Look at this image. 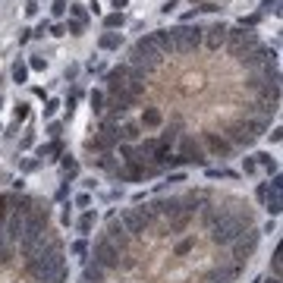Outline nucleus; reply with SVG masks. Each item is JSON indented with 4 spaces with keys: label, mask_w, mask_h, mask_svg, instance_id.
I'll return each instance as SVG.
<instances>
[{
    "label": "nucleus",
    "mask_w": 283,
    "mask_h": 283,
    "mask_svg": "<svg viewBox=\"0 0 283 283\" xmlns=\"http://www.w3.org/2000/svg\"><path fill=\"white\" fill-rule=\"evenodd\" d=\"M88 261H94V264H101L104 270H107V274H110V270H116V267H120V258H123V252L120 249H116V245L107 239V236H98V239H94L91 245H88Z\"/></svg>",
    "instance_id": "obj_1"
},
{
    "label": "nucleus",
    "mask_w": 283,
    "mask_h": 283,
    "mask_svg": "<svg viewBox=\"0 0 283 283\" xmlns=\"http://www.w3.org/2000/svg\"><path fill=\"white\" fill-rule=\"evenodd\" d=\"M202 38H205V29L202 26H176L173 29V54H195L202 47Z\"/></svg>",
    "instance_id": "obj_2"
},
{
    "label": "nucleus",
    "mask_w": 283,
    "mask_h": 283,
    "mask_svg": "<svg viewBox=\"0 0 283 283\" xmlns=\"http://www.w3.org/2000/svg\"><path fill=\"white\" fill-rule=\"evenodd\" d=\"M258 242H261V233H258V227H249L239 239L230 242V252H233V261L239 264H249V258L258 252Z\"/></svg>",
    "instance_id": "obj_3"
},
{
    "label": "nucleus",
    "mask_w": 283,
    "mask_h": 283,
    "mask_svg": "<svg viewBox=\"0 0 283 283\" xmlns=\"http://www.w3.org/2000/svg\"><path fill=\"white\" fill-rule=\"evenodd\" d=\"M176 145H180V158H183L186 164H198V167H205V164H208L205 148L198 145L192 135H180V138H176Z\"/></svg>",
    "instance_id": "obj_4"
},
{
    "label": "nucleus",
    "mask_w": 283,
    "mask_h": 283,
    "mask_svg": "<svg viewBox=\"0 0 283 283\" xmlns=\"http://www.w3.org/2000/svg\"><path fill=\"white\" fill-rule=\"evenodd\" d=\"M205 145H208V151H211V155H214V158H220V161H223V158H230L233 151H236V148H233V145H230V142L223 138L220 132H205Z\"/></svg>",
    "instance_id": "obj_5"
},
{
    "label": "nucleus",
    "mask_w": 283,
    "mask_h": 283,
    "mask_svg": "<svg viewBox=\"0 0 283 283\" xmlns=\"http://www.w3.org/2000/svg\"><path fill=\"white\" fill-rule=\"evenodd\" d=\"M227 29H230V26H223V22H217V26L205 29L202 44L208 47V51H220V47H227Z\"/></svg>",
    "instance_id": "obj_6"
},
{
    "label": "nucleus",
    "mask_w": 283,
    "mask_h": 283,
    "mask_svg": "<svg viewBox=\"0 0 283 283\" xmlns=\"http://www.w3.org/2000/svg\"><path fill=\"white\" fill-rule=\"evenodd\" d=\"M280 189H283V180H280V176H274V180H270V186H267V198H264V208H267V214H270V217H277L280 211H283Z\"/></svg>",
    "instance_id": "obj_7"
},
{
    "label": "nucleus",
    "mask_w": 283,
    "mask_h": 283,
    "mask_svg": "<svg viewBox=\"0 0 283 283\" xmlns=\"http://www.w3.org/2000/svg\"><path fill=\"white\" fill-rule=\"evenodd\" d=\"M63 155V142L60 138H51V142H44V145H38V148H35V158H38V161H57V158H60Z\"/></svg>",
    "instance_id": "obj_8"
},
{
    "label": "nucleus",
    "mask_w": 283,
    "mask_h": 283,
    "mask_svg": "<svg viewBox=\"0 0 283 283\" xmlns=\"http://www.w3.org/2000/svg\"><path fill=\"white\" fill-rule=\"evenodd\" d=\"M192 220H195L192 214H176V217H170V220H164L161 227L167 230L170 236H180V233H186L189 227H192Z\"/></svg>",
    "instance_id": "obj_9"
},
{
    "label": "nucleus",
    "mask_w": 283,
    "mask_h": 283,
    "mask_svg": "<svg viewBox=\"0 0 283 283\" xmlns=\"http://www.w3.org/2000/svg\"><path fill=\"white\" fill-rule=\"evenodd\" d=\"M104 280H107V270L94 261H85V267H82V283H104Z\"/></svg>",
    "instance_id": "obj_10"
},
{
    "label": "nucleus",
    "mask_w": 283,
    "mask_h": 283,
    "mask_svg": "<svg viewBox=\"0 0 283 283\" xmlns=\"http://www.w3.org/2000/svg\"><path fill=\"white\" fill-rule=\"evenodd\" d=\"M138 126H142V129H158V126H164V113H161V107H145V110H142Z\"/></svg>",
    "instance_id": "obj_11"
},
{
    "label": "nucleus",
    "mask_w": 283,
    "mask_h": 283,
    "mask_svg": "<svg viewBox=\"0 0 283 283\" xmlns=\"http://www.w3.org/2000/svg\"><path fill=\"white\" fill-rule=\"evenodd\" d=\"M94 223H98V211L94 208H88V211H82V217L76 220V230L82 233V239H85V236L94 230Z\"/></svg>",
    "instance_id": "obj_12"
},
{
    "label": "nucleus",
    "mask_w": 283,
    "mask_h": 283,
    "mask_svg": "<svg viewBox=\"0 0 283 283\" xmlns=\"http://www.w3.org/2000/svg\"><path fill=\"white\" fill-rule=\"evenodd\" d=\"M120 44H123V35L120 32H104L101 38H98L101 51H120Z\"/></svg>",
    "instance_id": "obj_13"
},
{
    "label": "nucleus",
    "mask_w": 283,
    "mask_h": 283,
    "mask_svg": "<svg viewBox=\"0 0 283 283\" xmlns=\"http://www.w3.org/2000/svg\"><path fill=\"white\" fill-rule=\"evenodd\" d=\"M60 164H63L66 183H76V180H79V161H76L73 155H60Z\"/></svg>",
    "instance_id": "obj_14"
},
{
    "label": "nucleus",
    "mask_w": 283,
    "mask_h": 283,
    "mask_svg": "<svg viewBox=\"0 0 283 283\" xmlns=\"http://www.w3.org/2000/svg\"><path fill=\"white\" fill-rule=\"evenodd\" d=\"M255 164H258V167H264L270 176H277V158L270 155V151H258V155H255Z\"/></svg>",
    "instance_id": "obj_15"
},
{
    "label": "nucleus",
    "mask_w": 283,
    "mask_h": 283,
    "mask_svg": "<svg viewBox=\"0 0 283 283\" xmlns=\"http://www.w3.org/2000/svg\"><path fill=\"white\" fill-rule=\"evenodd\" d=\"M88 104H91V113L94 116H104V88H94L88 94Z\"/></svg>",
    "instance_id": "obj_16"
},
{
    "label": "nucleus",
    "mask_w": 283,
    "mask_h": 283,
    "mask_svg": "<svg viewBox=\"0 0 283 283\" xmlns=\"http://www.w3.org/2000/svg\"><path fill=\"white\" fill-rule=\"evenodd\" d=\"M69 255H76V258H82V261H88V239H82V236H79V239H73V242H69Z\"/></svg>",
    "instance_id": "obj_17"
},
{
    "label": "nucleus",
    "mask_w": 283,
    "mask_h": 283,
    "mask_svg": "<svg viewBox=\"0 0 283 283\" xmlns=\"http://www.w3.org/2000/svg\"><path fill=\"white\" fill-rule=\"evenodd\" d=\"M10 76H13L16 85H22V82L29 79V66H26V60H16V63H13V69H10Z\"/></svg>",
    "instance_id": "obj_18"
},
{
    "label": "nucleus",
    "mask_w": 283,
    "mask_h": 283,
    "mask_svg": "<svg viewBox=\"0 0 283 283\" xmlns=\"http://www.w3.org/2000/svg\"><path fill=\"white\" fill-rule=\"evenodd\" d=\"M126 26V16L123 13H110L107 19H104V29H107V32H113V29H123Z\"/></svg>",
    "instance_id": "obj_19"
},
{
    "label": "nucleus",
    "mask_w": 283,
    "mask_h": 283,
    "mask_svg": "<svg viewBox=\"0 0 283 283\" xmlns=\"http://www.w3.org/2000/svg\"><path fill=\"white\" fill-rule=\"evenodd\" d=\"M69 13H73L76 22H82V26H88V10L82 7V4H69Z\"/></svg>",
    "instance_id": "obj_20"
},
{
    "label": "nucleus",
    "mask_w": 283,
    "mask_h": 283,
    "mask_svg": "<svg viewBox=\"0 0 283 283\" xmlns=\"http://www.w3.org/2000/svg\"><path fill=\"white\" fill-rule=\"evenodd\" d=\"M38 167H41L38 158H19V173H35Z\"/></svg>",
    "instance_id": "obj_21"
},
{
    "label": "nucleus",
    "mask_w": 283,
    "mask_h": 283,
    "mask_svg": "<svg viewBox=\"0 0 283 283\" xmlns=\"http://www.w3.org/2000/svg\"><path fill=\"white\" fill-rule=\"evenodd\" d=\"M192 245H195V239H189V236H186V239H180V242L173 245V255H176V258H183V255L192 252Z\"/></svg>",
    "instance_id": "obj_22"
},
{
    "label": "nucleus",
    "mask_w": 283,
    "mask_h": 283,
    "mask_svg": "<svg viewBox=\"0 0 283 283\" xmlns=\"http://www.w3.org/2000/svg\"><path fill=\"white\" fill-rule=\"evenodd\" d=\"M10 220V192H0V227Z\"/></svg>",
    "instance_id": "obj_23"
},
{
    "label": "nucleus",
    "mask_w": 283,
    "mask_h": 283,
    "mask_svg": "<svg viewBox=\"0 0 283 283\" xmlns=\"http://www.w3.org/2000/svg\"><path fill=\"white\" fill-rule=\"evenodd\" d=\"M63 29H66V35H73V38L85 35V26H82V22H76V19H66V22H63Z\"/></svg>",
    "instance_id": "obj_24"
},
{
    "label": "nucleus",
    "mask_w": 283,
    "mask_h": 283,
    "mask_svg": "<svg viewBox=\"0 0 283 283\" xmlns=\"http://www.w3.org/2000/svg\"><path fill=\"white\" fill-rule=\"evenodd\" d=\"M57 110H60V101H57V98H47L44 101V120H51Z\"/></svg>",
    "instance_id": "obj_25"
},
{
    "label": "nucleus",
    "mask_w": 283,
    "mask_h": 283,
    "mask_svg": "<svg viewBox=\"0 0 283 283\" xmlns=\"http://www.w3.org/2000/svg\"><path fill=\"white\" fill-rule=\"evenodd\" d=\"M73 205H76V208H82V211H88V208H91V192H79Z\"/></svg>",
    "instance_id": "obj_26"
},
{
    "label": "nucleus",
    "mask_w": 283,
    "mask_h": 283,
    "mask_svg": "<svg viewBox=\"0 0 283 283\" xmlns=\"http://www.w3.org/2000/svg\"><path fill=\"white\" fill-rule=\"evenodd\" d=\"M47 32H51V22L41 19V22H38V29H32V38H44Z\"/></svg>",
    "instance_id": "obj_27"
},
{
    "label": "nucleus",
    "mask_w": 283,
    "mask_h": 283,
    "mask_svg": "<svg viewBox=\"0 0 283 283\" xmlns=\"http://www.w3.org/2000/svg\"><path fill=\"white\" fill-rule=\"evenodd\" d=\"M13 116H16V123H26V120H29V104H16Z\"/></svg>",
    "instance_id": "obj_28"
},
{
    "label": "nucleus",
    "mask_w": 283,
    "mask_h": 283,
    "mask_svg": "<svg viewBox=\"0 0 283 283\" xmlns=\"http://www.w3.org/2000/svg\"><path fill=\"white\" fill-rule=\"evenodd\" d=\"M26 66H29V73H32V69H35V73H44V66H47V63H44V57H32Z\"/></svg>",
    "instance_id": "obj_29"
},
{
    "label": "nucleus",
    "mask_w": 283,
    "mask_h": 283,
    "mask_svg": "<svg viewBox=\"0 0 283 283\" xmlns=\"http://www.w3.org/2000/svg\"><path fill=\"white\" fill-rule=\"evenodd\" d=\"M47 135H51L54 142L63 135V123H47Z\"/></svg>",
    "instance_id": "obj_30"
},
{
    "label": "nucleus",
    "mask_w": 283,
    "mask_h": 283,
    "mask_svg": "<svg viewBox=\"0 0 283 283\" xmlns=\"http://www.w3.org/2000/svg\"><path fill=\"white\" fill-rule=\"evenodd\" d=\"M32 145H35V132H26V135L19 138V151H29Z\"/></svg>",
    "instance_id": "obj_31"
},
{
    "label": "nucleus",
    "mask_w": 283,
    "mask_h": 283,
    "mask_svg": "<svg viewBox=\"0 0 283 283\" xmlns=\"http://www.w3.org/2000/svg\"><path fill=\"white\" fill-rule=\"evenodd\" d=\"M242 173H258V164H255V158H242Z\"/></svg>",
    "instance_id": "obj_32"
},
{
    "label": "nucleus",
    "mask_w": 283,
    "mask_h": 283,
    "mask_svg": "<svg viewBox=\"0 0 283 283\" xmlns=\"http://www.w3.org/2000/svg\"><path fill=\"white\" fill-rule=\"evenodd\" d=\"M208 176L211 180H233L236 173H230V170H208Z\"/></svg>",
    "instance_id": "obj_33"
},
{
    "label": "nucleus",
    "mask_w": 283,
    "mask_h": 283,
    "mask_svg": "<svg viewBox=\"0 0 283 283\" xmlns=\"http://www.w3.org/2000/svg\"><path fill=\"white\" fill-rule=\"evenodd\" d=\"M54 16H66V10H69V4H66V0H54Z\"/></svg>",
    "instance_id": "obj_34"
},
{
    "label": "nucleus",
    "mask_w": 283,
    "mask_h": 283,
    "mask_svg": "<svg viewBox=\"0 0 283 283\" xmlns=\"http://www.w3.org/2000/svg\"><path fill=\"white\" fill-rule=\"evenodd\" d=\"M195 10H198V13H217L220 7L214 4V0H205V4H202V7H195Z\"/></svg>",
    "instance_id": "obj_35"
},
{
    "label": "nucleus",
    "mask_w": 283,
    "mask_h": 283,
    "mask_svg": "<svg viewBox=\"0 0 283 283\" xmlns=\"http://www.w3.org/2000/svg\"><path fill=\"white\" fill-rule=\"evenodd\" d=\"M69 208H73V205H63V211H60V223H63V227H69V223H73V214H69Z\"/></svg>",
    "instance_id": "obj_36"
},
{
    "label": "nucleus",
    "mask_w": 283,
    "mask_h": 283,
    "mask_svg": "<svg viewBox=\"0 0 283 283\" xmlns=\"http://www.w3.org/2000/svg\"><path fill=\"white\" fill-rule=\"evenodd\" d=\"M264 13H280V0H264Z\"/></svg>",
    "instance_id": "obj_37"
},
{
    "label": "nucleus",
    "mask_w": 283,
    "mask_h": 283,
    "mask_svg": "<svg viewBox=\"0 0 283 283\" xmlns=\"http://www.w3.org/2000/svg\"><path fill=\"white\" fill-rule=\"evenodd\" d=\"M69 195V183H63L60 189H57V192H54V202H63V198Z\"/></svg>",
    "instance_id": "obj_38"
},
{
    "label": "nucleus",
    "mask_w": 283,
    "mask_h": 283,
    "mask_svg": "<svg viewBox=\"0 0 283 283\" xmlns=\"http://www.w3.org/2000/svg\"><path fill=\"white\" fill-rule=\"evenodd\" d=\"M26 16H38V0H29L26 4Z\"/></svg>",
    "instance_id": "obj_39"
},
{
    "label": "nucleus",
    "mask_w": 283,
    "mask_h": 283,
    "mask_svg": "<svg viewBox=\"0 0 283 283\" xmlns=\"http://www.w3.org/2000/svg\"><path fill=\"white\" fill-rule=\"evenodd\" d=\"M104 198H107V202H116V198H123V189H120V186H116V189H110V192H107V195H104Z\"/></svg>",
    "instance_id": "obj_40"
},
{
    "label": "nucleus",
    "mask_w": 283,
    "mask_h": 283,
    "mask_svg": "<svg viewBox=\"0 0 283 283\" xmlns=\"http://www.w3.org/2000/svg\"><path fill=\"white\" fill-rule=\"evenodd\" d=\"M51 35H54V38H63V35H66V29H63V22H57V26H51Z\"/></svg>",
    "instance_id": "obj_41"
},
{
    "label": "nucleus",
    "mask_w": 283,
    "mask_h": 283,
    "mask_svg": "<svg viewBox=\"0 0 283 283\" xmlns=\"http://www.w3.org/2000/svg\"><path fill=\"white\" fill-rule=\"evenodd\" d=\"M176 7H180V0H167V4H164V7H161V13H173V10H176Z\"/></svg>",
    "instance_id": "obj_42"
},
{
    "label": "nucleus",
    "mask_w": 283,
    "mask_h": 283,
    "mask_svg": "<svg viewBox=\"0 0 283 283\" xmlns=\"http://www.w3.org/2000/svg\"><path fill=\"white\" fill-rule=\"evenodd\" d=\"M10 186H13V189H10V192H26V183H22V176H19V180H13Z\"/></svg>",
    "instance_id": "obj_43"
},
{
    "label": "nucleus",
    "mask_w": 283,
    "mask_h": 283,
    "mask_svg": "<svg viewBox=\"0 0 283 283\" xmlns=\"http://www.w3.org/2000/svg\"><path fill=\"white\" fill-rule=\"evenodd\" d=\"M255 195H258V198H261V202H264V198H267V183H258V189H255Z\"/></svg>",
    "instance_id": "obj_44"
},
{
    "label": "nucleus",
    "mask_w": 283,
    "mask_h": 283,
    "mask_svg": "<svg viewBox=\"0 0 283 283\" xmlns=\"http://www.w3.org/2000/svg\"><path fill=\"white\" fill-rule=\"evenodd\" d=\"M258 233H277V223H274V217H270V220H267V223H264V227L258 230Z\"/></svg>",
    "instance_id": "obj_45"
},
{
    "label": "nucleus",
    "mask_w": 283,
    "mask_h": 283,
    "mask_svg": "<svg viewBox=\"0 0 283 283\" xmlns=\"http://www.w3.org/2000/svg\"><path fill=\"white\" fill-rule=\"evenodd\" d=\"M110 7H113V13H123V7H129V0H113Z\"/></svg>",
    "instance_id": "obj_46"
},
{
    "label": "nucleus",
    "mask_w": 283,
    "mask_h": 283,
    "mask_svg": "<svg viewBox=\"0 0 283 283\" xmlns=\"http://www.w3.org/2000/svg\"><path fill=\"white\" fill-rule=\"evenodd\" d=\"M26 41H32V29H22L19 32V44H26Z\"/></svg>",
    "instance_id": "obj_47"
},
{
    "label": "nucleus",
    "mask_w": 283,
    "mask_h": 283,
    "mask_svg": "<svg viewBox=\"0 0 283 283\" xmlns=\"http://www.w3.org/2000/svg\"><path fill=\"white\" fill-rule=\"evenodd\" d=\"M76 76H79V66H76V63H73V66H69V69H66V82H73V79H76Z\"/></svg>",
    "instance_id": "obj_48"
},
{
    "label": "nucleus",
    "mask_w": 283,
    "mask_h": 283,
    "mask_svg": "<svg viewBox=\"0 0 283 283\" xmlns=\"http://www.w3.org/2000/svg\"><path fill=\"white\" fill-rule=\"evenodd\" d=\"M82 186H85V192H91V189L98 186V183H94V176H85V180H82Z\"/></svg>",
    "instance_id": "obj_49"
},
{
    "label": "nucleus",
    "mask_w": 283,
    "mask_h": 283,
    "mask_svg": "<svg viewBox=\"0 0 283 283\" xmlns=\"http://www.w3.org/2000/svg\"><path fill=\"white\" fill-rule=\"evenodd\" d=\"M167 183H186V176H183V173H170Z\"/></svg>",
    "instance_id": "obj_50"
},
{
    "label": "nucleus",
    "mask_w": 283,
    "mask_h": 283,
    "mask_svg": "<svg viewBox=\"0 0 283 283\" xmlns=\"http://www.w3.org/2000/svg\"><path fill=\"white\" fill-rule=\"evenodd\" d=\"M198 16V10H189V13H183V26H186V22H192Z\"/></svg>",
    "instance_id": "obj_51"
},
{
    "label": "nucleus",
    "mask_w": 283,
    "mask_h": 283,
    "mask_svg": "<svg viewBox=\"0 0 283 283\" xmlns=\"http://www.w3.org/2000/svg\"><path fill=\"white\" fill-rule=\"evenodd\" d=\"M261 283H280V277H264Z\"/></svg>",
    "instance_id": "obj_52"
},
{
    "label": "nucleus",
    "mask_w": 283,
    "mask_h": 283,
    "mask_svg": "<svg viewBox=\"0 0 283 283\" xmlns=\"http://www.w3.org/2000/svg\"><path fill=\"white\" fill-rule=\"evenodd\" d=\"M189 4H205V0H189Z\"/></svg>",
    "instance_id": "obj_53"
},
{
    "label": "nucleus",
    "mask_w": 283,
    "mask_h": 283,
    "mask_svg": "<svg viewBox=\"0 0 283 283\" xmlns=\"http://www.w3.org/2000/svg\"><path fill=\"white\" fill-rule=\"evenodd\" d=\"M0 107H4V94H0Z\"/></svg>",
    "instance_id": "obj_54"
}]
</instances>
